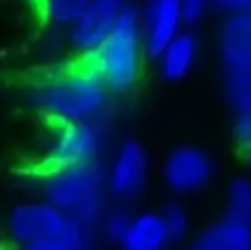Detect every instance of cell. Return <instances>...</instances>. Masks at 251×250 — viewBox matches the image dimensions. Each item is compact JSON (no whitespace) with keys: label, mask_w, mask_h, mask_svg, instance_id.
I'll use <instances>...</instances> for the list:
<instances>
[{"label":"cell","mask_w":251,"mask_h":250,"mask_svg":"<svg viewBox=\"0 0 251 250\" xmlns=\"http://www.w3.org/2000/svg\"><path fill=\"white\" fill-rule=\"evenodd\" d=\"M146 52L142 17L137 7L126 5L122 10L111 34L89 60L115 94H125L139 84Z\"/></svg>","instance_id":"2"},{"label":"cell","mask_w":251,"mask_h":250,"mask_svg":"<svg viewBox=\"0 0 251 250\" xmlns=\"http://www.w3.org/2000/svg\"><path fill=\"white\" fill-rule=\"evenodd\" d=\"M89 3L91 0H40V14L50 28L70 29Z\"/></svg>","instance_id":"15"},{"label":"cell","mask_w":251,"mask_h":250,"mask_svg":"<svg viewBox=\"0 0 251 250\" xmlns=\"http://www.w3.org/2000/svg\"><path fill=\"white\" fill-rule=\"evenodd\" d=\"M210 7H214L212 0H181V10H183V17H185V24L193 26V24L200 23Z\"/></svg>","instance_id":"20"},{"label":"cell","mask_w":251,"mask_h":250,"mask_svg":"<svg viewBox=\"0 0 251 250\" xmlns=\"http://www.w3.org/2000/svg\"><path fill=\"white\" fill-rule=\"evenodd\" d=\"M126 5V0H91L86 12L69 29V45L86 57L96 54Z\"/></svg>","instance_id":"7"},{"label":"cell","mask_w":251,"mask_h":250,"mask_svg":"<svg viewBox=\"0 0 251 250\" xmlns=\"http://www.w3.org/2000/svg\"><path fill=\"white\" fill-rule=\"evenodd\" d=\"M106 142V130L101 118L72 124H56L53 136L48 140L47 165L89 163L98 161Z\"/></svg>","instance_id":"5"},{"label":"cell","mask_w":251,"mask_h":250,"mask_svg":"<svg viewBox=\"0 0 251 250\" xmlns=\"http://www.w3.org/2000/svg\"><path fill=\"white\" fill-rule=\"evenodd\" d=\"M104 173L98 161L48 167L41 180L45 199L89 224L101 221L104 214Z\"/></svg>","instance_id":"3"},{"label":"cell","mask_w":251,"mask_h":250,"mask_svg":"<svg viewBox=\"0 0 251 250\" xmlns=\"http://www.w3.org/2000/svg\"><path fill=\"white\" fill-rule=\"evenodd\" d=\"M130 221H132V216H128L122 209H113L109 213H104L101 218V231L104 238L113 244H122L130 226Z\"/></svg>","instance_id":"19"},{"label":"cell","mask_w":251,"mask_h":250,"mask_svg":"<svg viewBox=\"0 0 251 250\" xmlns=\"http://www.w3.org/2000/svg\"><path fill=\"white\" fill-rule=\"evenodd\" d=\"M111 91L93 62L69 69L38 83L29 94V103L53 124H72L101 118Z\"/></svg>","instance_id":"1"},{"label":"cell","mask_w":251,"mask_h":250,"mask_svg":"<svg viewBox=\"0 0 251 250\" xmlns=\"http://www.w3.org/2000/svg\"><path fill=\"white\" fill-rule=\"evenodd\" d=\"M212 3L226 14H251V0H212Z\"/></svg>","instance_id":"21"},{"label":"cell","mask_w":251,"mask_h":250,"mask_svg":"<svg viewBox=\"0 0 251 250\" xmlns=\"http://www.w3.org/2000/svg\"><path fill=\"white\" fill-rule=\"evenodd\" d=\"M140 17L146 52L151 58H157L166 45L181 33L185 26L181 0H146Z\"/></svg>","instance_id":"10"},{"label":"cell","mask_w":251,"mask_h":250,"mask_svg":"<svg viewBox=\"0 0 251 250\" xmlns=\"http://www.w3.org/2000/svg\"><path fill=\"white\" fill-rule=\"evenodd\" d=\"M197 250H251V226L224 214L205 226L193 240Z\"/></svg>","instance_id":"12"},{"label":"cell","mask_w":251,"mask_h":250,"mask_svg":"<svg viewBox=\"0 0 251 250\" xmlns=\"http://www.w3.org/2000/svg\"><path fill=\"white\" fill-rule=\"evenodd\" d=\"M69 214L50 200H24L14 206L7 220L10 240L26 250H40L45 242L58 237Z\"/></svg>","instance_id":"4"},{"label":"cell","mask_w":251,"mask_h":250,"mask_svg":"<svg viewBox=\"0 0 251 250\" xmlns=\"http://www.w3.org/2000/svg\"><path fill=\"white\" fill-rule=\"evenodd\" d=\"M93 224L69 216L58 237L45 242L40 250H87L93 247Z\"/></svg>","instance_id":"16"},{"label":"cell","mask_w":251,"mask_h":250,"mask_svg":"<svg viewBox=\"0 0 251 250\" xmlns=\"http://www.w3.org/2000/svg\"><path fill=\"white\" fill-rule=\"evenodd\" d=\"M197 58L199 40L190 31H181L157 55L159 72L168 81H181L192 72Z\"/></svg>","instance_id":"13"},{"label":"cell","mask_w":251,"mask_h":250,"mask_svg":"<svg viewBox=\"0 0 251 250\" xmlns=\"http://www.w3.org/2000/svg\"><path fill=\"white\" fill-rule=\"evenodd\" d=\"M162 220L166 223V230L169 235V242L171 244H178V242L185 240L186 235L190 231V216L188 211L185 209L181 202H168L164 209L161 211Z\"/></svg>","instance_id":"18"},{"label":"cell","mask_w":251,"mask_h":250,"mask_svg":"<svg viewBox=\"0 0 251 250\" xmlns=\"http://www.w3.org/2000/svg\"><path fill=\"white\" fill-rule=\"evenodd\" d=\"M226 214L251 226V177H236L229 184Z\"/></svg>","instance_id":"17"},{"label":"cell","mask_w":251,"mask_h":250,"mask_svg":"<svg viewBox=\"0 0 251 250\" xmlns=\"http://www.w3.org/2000/svg\"><path fill=\"white\" fill-rule=\"evenodd\" d=\"M149 177V154L139 140L128 139L116 151L108 173V187L122 199L137 197Z\"/></svg>","instance_id":"8"},{"label":"cell","mask_w":251,"mask_h":250,"mask_svg":"<svg viewBox=\"0 0 251 250\" xmlns=\"http://www.w3.org/2000/svg\"><path fill=\"white\" fill-rule=\"evenodd\" d=\"M226 76L251 81V14H227L219 31Z\"/></svg>","instance_id":"9"},{"label":"cell","mask_w":251,"mask_h":250,"mask_svg":"<svg viewBox=\"0 0 251 250\" xmlns=\"http://www.w3.org/2000/svg\"><path fill=\"white\" fill-rule=\"evenodd\" d=\"M169 242L166 223L161 213H142L132 216L130 226L122 240L126 250H161Z\"/></svg>","instance_id":"14"},{"label":"cell","mask_w":251,"mask_h":250,"mask_svg":"<svg viewBox=\"0 0 251 250\" xmlns=\"http://www.w3.org/2000/svg\"><path fill=\"white\" fill-rule=\"evenodd\" d=\"M226 98L234 110V137L251 171V81L226 76Z\"/></svg>","instance_id":"11"},{"label":"cell","mask_w":251,"mask_h":250,"mask_svg":"<svg viewBox=\"0 0 251 250\" xmlns=\"http://www.w3.org/2000/svg\"><path fill=\"white\" fill-rule=\"evenodd\" d=\"M214 175L210 154L199 146H178L166 156L162 177L169 190L176 194H192L203 189Z\"/></svg>","instance_id":"6"}]
</instances>
